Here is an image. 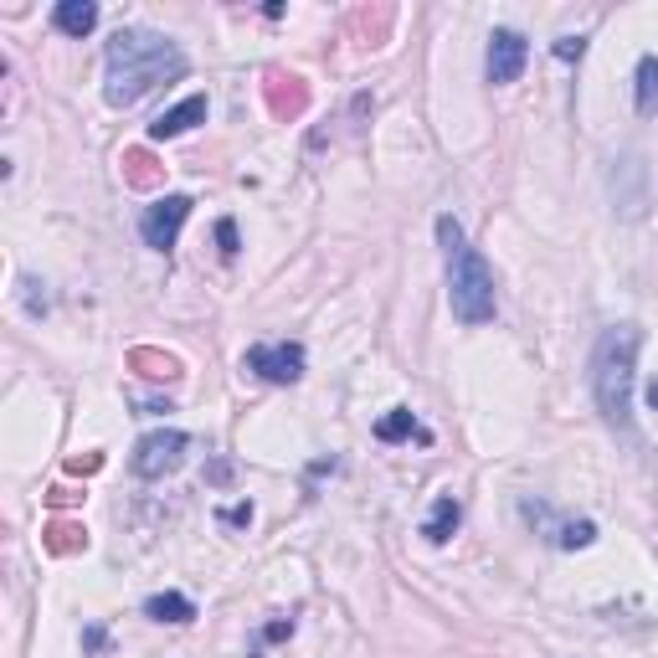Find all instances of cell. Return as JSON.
<instances>
[{
	"label": "cell",
	"instance_id": "1",
	"mask_svg": "<svg viewBox=\"0 0 658 658\" xmlns=\"http://www.w3.org/2000/svg\"><path fill=\"white\" fill-rule=\"evenodd\" d=\"M109 83H103V99L113 109H134L144 93H154L160 83H175L185 72V52L170 37H154V31H140V27H124L113 31L109 47Z\"/></svg>",
	"mask_w": 658,
	"mask_h": 658
},
{
	"label": "cell",
	"instance_id": "2",
	"mask_svg": "<svg viewBox=\"0 0 658 658\" xmlns=\"http://www.w3.org/2000/svg\"><path fill=\"white\" fill-rule=\"evenodd\" d=\"M638 351H644V330L638 324H613L603 330L597 351H591V396L607 427L632 433V381H638Z\"/></svg>",
	"mask_w": 658,
	"mask_h": 658
},
{
	"label": "cell",
	"instance_id": "3",
	"mask_svg": "<svg viewBox=\"0 0 658 658\" xmlns=\"http://www.w3.org/2000/svg\"><path fill=\"white\" fill-rule=\"evenodd\" d=\"M437 242L448 253V304L463 324H489L494 320V267L489 257L468 247L463 226L453 216H437Z\"/></svg>",
	"mask_w": 658,
	"mask_h": 658
},
{
	"label": "cell",
	"instance_id": "4",
	"mask_svg": "<svg viewBox=\"0 0 658 658\" xmlns=\"http://www.w3.org/2000/svg\"><path fill=\"white\" fill-rule=\"evenodd\" d=\"M185 448H191V437L175 433V427H160V433L140 437V448H134V458H129V468L140 478H165L175 474L185 463Z\"/></svg>",
	"mask_w": 658,
	"mask_h": 658
},
{
	"label": "cell",
	"instance_id": "5",
	"mask_svg": "<svg viewBox=\"0 0 658 658\" xmlns=\"http://www.w3.org/2000/svg\"><path fill=\"white\" fill-rule=\"evenodd\" d=\"M242 365H247V371H253L257 381H267V386H294V381L304 376V345H294V340L253 345Z\"/></svg>",
	"mask_w": 658,
	"mask_h": 658
},
{
	"label": "cell",
	"instance_id": "6",
	"mask_svg": "<svg viewBox=\"0 0 658 658\" xmlns=\"http://www.w3.org/2000/svg\"><path fill=\"white\" fill-rule=\"evenodd\" d=\"M191 206H196L191 196H165V201H154V206H144L140 237L150 242L154 253H170V247L181 242V226H185V216H191Z\"/></svg>",
	"mask_w": 658,
	"mask_h": 658
},
{
	"label": "cell",
	"instance_id": "7",
	"mask_svg": "<svg viewBox=\"0 0 658 658\" xmlns=\"http://www.w3.org/2000/svg\"><path fill=\"white\" fill-rule=\"evenodd\" d=\"M525 62H530V42H525L519 31H509V27L494 31V37H489V57H484V72H489V83H494V88L515 83L519 72H525Z\"/></svg>",
	"mask_w": 658,
	"mask_h": 658
},
{
	"label": "cell",
	"instance_id": "8",
	"mask_svg": "<svg viewBox=\"0 0 658 658\" xmlns=\"http://www.w3.org/2000/svg\"><path fill=\"white\" fill-rule=\"evenodd\" d=\"M206 124V93H191V99H181L175 109H165L160 119L150 124V140H175V134H185V129H196Z\"/></svg>",
	"mask_w": 658,
	"mask_h": 658
},
{
	"label": "cell",
	"instance_id": "9",
	"mask_svg": "<svg viewBox=\"0 0 658 658\" xmlns=\"http://www.w3.org/2000/svg\"><path fill=\"white\" fill-rule=\"evenodd\" d=\"M52 27L62 31V37H88V31L99 27V6H93V0H57Z\"/></svg>",
	"mask_w": 658,
	"mask_h": 658
},
{
	"label": "cell",
	"instance_id": "10",
	"mask_svg": "<svg viewBox=\"0 0 658 658\" xmlns=\"http://www.w3.org/2000/svg\"><path fill=\"white\" fill-rule=\"evenodd\" d=\"M376 443H433V433H427L406 406H392V412L376 422Z\"/></svg>",
	"mask_w": 658,
	"mask_h": 658
},
{
	"label": "cell",
	"instance_id": "11",
	"mask_svg": "<svg viewBox=\"0 0 658 658\" xmlns=\"http://www.w3.org/2000/svg\"><path fill=\"white\" fill-rule=\"evenodd\" d=\"M458 519H463V505L453 499V494H443L433 505V515H427V525H422V535L433 540V546H448L453 530H458Z\"/></svg>",
	"mask_w": 658,
	"mask_h": 658
},
{
	"label": "cell",
	"instance_id": "12",
	"mask_svg": "<svg viewBox=\"0 0 658 658\" xmlns=\"http://www.w3.org/2000/svg\"><path fill=\"white\" fill-rule=\"evenodd\" d=\"M144 617H154V622H191V617H196V603L181 597V591H154L150 603H144Z\"/></svg>",
	"mask_w": 658,
	"mask_h": 658
},
{
	"label": "cell",
	"instance_id": "13",
	"mask_svg": "<svg viewBox=\"0 0 658 658\" xmlns=\"http://www.w3.org/2000/svg\"><path fill=\"white\" fill-rule=\"evenodd\" d=\"M632 103L638 113H658V57H638V72H632Z\"/></svg>",
	"mask_w": 658,
	"mask_h": 658
},
{
	"label": "cell",
	"instance_id": "14",
	"mask_svg": "<svg viewBox=\"0 0 658 658\" xmlns=\"http://www.w3.org/2000/svg\"><path fill=\"white\" fill-rule=\"evenodd\" d=\"M129 365L140 371V376H150V381H175L181 376V361L175 355H160V351H129Z\"/></svg>",
	"mask_w": 658,
	"mask_h": 658
},
{
	"label": "cell",
	"instance_id": "15",
	"mask_svg": "<svg viewBox=\"0 0 658 658\" xmlns=\"http://www.w3.org/2000/svg\"><path fill=\"white\" fill-rule=\"evenodd\" d=\"M591 540H597V525H591V519H566V525H560V535H556L560 550H587Z\"/></svg>",
	"mask_w": 658,
	"mask_h": 658
},
{
	"label": "cell",
	"instance_id": "16",
	"mask_svg": "<svg viewBox=\"0 0 658 658\" xmlns=\"http://www.w3.org/2000/svg\"><path fill=\"white\" fill-rule=\"evenodd\" d=\"M267 99H273V109H279V113H288V119H294V113H304L308 93L298 88V78H294V88L283 93V78H273V83H267Z\"/></svg>",
	"mask_w": 658,
	"mask_h": 658
},
{
	"label": "cell",
	"instance_id": "17",
	"mask_svg": "<svg viewBox=\"0 0 658 658\" xmlns=\"http://www.w3.org/2000/svg\"><path fill=\"white\" fill-rule=\"evenodd\" d=\"M47 546H52L57 556H62V550H78V546H88V530H78V525H62V519H57L52 530H47Z\"/></svg>",
	"mask_w": 658,
	"mask_h": 658
},
{
	"label": "cell",
	"instance_id": "18",
	"mask_svg": "<svg viewBox=\"0 0 658 658\" xmlns=\"http://www.w3.org/2000/svg\"><path fill=\"white\" fill-rule=\"evenodd\" d=\"M216 242H222V257H237V222H232V216L216 222Z\"/></svg>",
	"mask_w": 658,
	"mask_h": 658
},
{
	"label": "cell",
	"instance_id": "19",
	"mask_svg": "<svg viewBox=\"0 0 658 658\" xmlns=\"http://www.w3.org/2000/svg\"><path fill=\"white\" fill-rule=\"evenodd\" d=\"M556 57H560V62H581V57H587V37H560Z\"/></svg>",
	"mask_w": 658,
	"mask_h": 658
},
{
	"label": "cell",
	"instance_id": "20",
	"mask_svg": "<svg viewBox=\"0 0 658 658\" xmlns=\"http://www.w3.org/2000/svg\"><path fill=\"white\" fill-rule=\"evenodd\" d=\"M263 638H267V644H283V638H294V617H279V622H267Z\"/></svg>",
	"mask_w": 658,
	"mask_h": 658
},
{
	"label": "cell",
	"instance_id": "21",
	"mask_svg": "<svg viewBox=\"0 0 658 658\" xmlns=\"http://www.w3.org/2000/svg\"><path fill=\"white\" fill-rule=\"evenodd\" d=\"M68 468H72V474H93V468H103V458H99V453H88V458H72Z\"/></svg>",
	"mask_w": 658,
	"mask_h": 658
},
{
	"label": "cell",
	"instance_id": "22",
	"mask_svg": "<svg viewBox=\"0 0 658 658\" xmlns=\"http://www.w3.org/2000/svg\"><path fill=\"white\" fill-rule=\"evenodd\" d=\"M226 525H247V519H253V505H237V509H226Z\"/></svg>",
	"mask_w": 658,
	"mask_h": 658
},
{
	"label": "cell",
	"instance_id": "23",
	"mask_svg": "<svg viewBox=\"0 0 658 658\" xmlns=\"http://www.w3.org/2000/svg\"><path fill=\"white\" fill-rule=\"evenodd\" d=\"M648 406H654V412H658V376L648 381Z\"/></svg>",
	"mask_w": 658,
	"mask_h": 658
}]
</instances>
